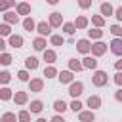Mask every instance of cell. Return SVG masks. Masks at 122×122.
Returning <instances> with one entry per match:
<instances>
[{
  "label": "cell",
  "instance_id": "34",
  "mask_svg": "<svg viewBox=\"0 0 122 122\" xmlns=\"http://www.w3.org/2000/svg\"><path fill=\"white\" fill-rule=\"evenodd\" d=\"M74 29H76V27H74V23H65V25H63V30H65L67 34H72V32H74Z\"/></svg>",
  "mask_w": 122,
  "mask_h": 122
},
{
  "label": "cell",
  "instance_id": "32",
  "mask_svg": "<svg viewBox=\"0 0 122 122\" xmlns=\"http://www.w3.org/2000/svg\"><path fill=\"white\" fill-rule=\"evenodd\" d=\"M10 32H11V29H10V25H0V36H10Z\"/></svg>",
  "mask_w": 122,
  "mask_h": 122
},
{
  "label": "cell",
  "instance_id": "12",
  "mask_svg": "<svg viewBox=\"0 0 122 122\" xmlns=\"http://www.w3.org/2000/svg\"><path fill=\"white\" fill-rule=\"evenodd\" d=\"M17 13H19V15H29V13H30V6L25 4V2L17 4Z\"/></svg>",
  "mask_w": 122,
  "mask_h": 122
},
{
  "label": "cell",
  "instance_id": "2",
  "mask_svg": "<svg viewBox=\"0 0 122 122\" xmlns=\"http://www.w3.org/2000/svg\"><path fill=\"white\" fill-rule=\"evenodd\" d=\"M36 30H38V34H40V36H46V34H50V32H51V27H50V23L40 21V23L36 25Z\"/></svg>",
  "mask_w": 122,
  "mask_h": 122
},
{
  "label": "cell",
  "instance_id": "27",
  "mask_svg": "<svg viewBox=\"0 0 122 122\" xmlns=\"http://www.w3.org/2000/svg\"><path fill=\"white\" fill-rule=\"evenodd\" d=\"M27 67L34 71V69L38 67V59H36V57H27Z\"/></svg>",
  "mask_w": 122,
  "mask_h": 122
},
{
  "label": "cell",
  "instance_id": "49",
  "mask_svg": "<svg viewBox=\"0 0 122 122\" xmlns=\"http://www.w3.org/2000/svg\"><path fill=\"white\" fill-rule=\"evenodd\" d=\"M0 122H2V118H0Z\"/></svg>",
  "mask_w": 122,
  "mask_h": 122
},
{
  "label": "cell",
  "instance_id": "21",
  "mask_svg": "<svg viewBox=\"0 0 122 122\" xmlns=\"http://www.w3.org/2000/svg\"><path fill=\"white\" fill-rule=\"evenodd\" d=\"M69 67L72 69V71H82L84 67H82V63L80 61H76V59H69Z\"/></svg>",
  "mask_w": 122,
  "mask_h": 122
},
{
  "label": "cell",
  "instance_id": "11",
  "mask_svg": "<svg viewBox=\"0 0 122 122\" xmlns=\"http://www.w3.org/2000/svg\"><path fill=\"white\" fill-rule=\"evenodd\" d=\"M42 88H44V82L40 78L30 80V92H42Z\"/></svg>",
  "mask_w": 122,
  "mask_h": 122
},
{
  "label": "cell",
  "instance_id": "26",
  "mask_svg": "<svg viewBox=\"0 0 122 122\" xmlns=\"http://www.w3.org/2000/svg\"><path fill=\"white\" fill-rule=\"evenodd\" d=\"M51 44H53V46H63V44H65V40H63V36L53 34V36H51Z\"/></svg>",
  "mask_w": 122,
  "mask_h": 122
},
{
  "label": "cell",
  "instance_id": "38",
  "mask_svg": "<svg viewBox=\"0 0 122 122\" xmlns=\"http://www.w3.org/2000/svg\"><path fill=\"white\" fill-rule=\"evenodd\" d=\"M15 2H6V0H0V11H4V10H8V8H11Z\"/></svg>",
  "mask_w": 122,
  "mask_h": 122
},
{
  "label": "cell",
  "instance_id": "31",
  "mask_svg": "<svg viewBox=\"0 0 122 122\" xmlns=\"http://www.w3.org/2000/svg\"><path fill=\"white\" fill-rule=\"evenodd\" d=\"M55 74H57V71H55L53 67H48V69H44V76H46V78H53Z\"/></svg>",
  "mask_w": 122,
  "mask_h": 122
},
{
  "label": "cell",
  "instance_id": "10",
  "mask_svg": "<svg viewBox=\"0 0 122 122\" xmlns=\"http://www.w3.org/2000/svg\"><path fill=\"white\" fill-rule=\"evenodd\" d=\"M59 80H61V84H69V82H72V72H69V71H61V72H59Z\"/></svg>",
  "mask_w": 122,
  "mask_h": 122
},
{
  "label": "cell",
  "instance_id": "40",
  "mask_svg": "<svg viewBox=\"0 0 122 122\" xmlns=\"http://www.w3.org/2000/svg\"><path fill=\"white\" fill-rule=\"evenodd\" d=\"M17 76H19V80H23V82H27V80H29V72H27V71H19V74H17Z\"/></svg>",
  "mask_w": 122,
  "mask_h": 122
},
{
  "label": "cell",
  "instance_id": "42",
  "mask_svg": "<svg viewBox=\"0 0 122 122\" xmlns=\"http://www.w3.org/2000/svg\"><path fill=\"white\" fill-rule=\"evenodd\" d=\"M114 13H116V19H118V21H122V6H120V8H118Z\"/></svg>",
  "mask_w": 122,
  "mask_h": 122
},
{
  "label": "cell",
  "instance_id": "3",
  "mask_svg": "<svg viewBox=\"0 0 122 122\" xmlns=\"http://www.w3.org/2000/svg\"><path fill=\"white\" fill-rule=\"evenodd\" d=\"M82 90H84L82 82H72V84H71V88H69V93H71L72 97H78V95L82 93Z\"/></svg>",
  "mask_w": 122,
  "mask_h": 122
},
{
  "label": "cell",
  "instance_id": "14",
  "mask_svg": "<svg viewBox=\"0 0 122 122\" xmlns=\"http://www.w3.org/2000/svg\"><path fill=\"white\" fill-rule=\"evenodd\" d=\"M78 118H80V122H93V112L92 111H84V112L78 114Z\"/></svg>",
  "mask_w": 122,
  "mask_h": 122
},
{
  "label": "cell",
  "instance_id": "19",
  "mask_svg": "<svg viewBox=\"0 0 122 122\" xmlns=\"http://www.w3.org/2000/svg\"><path fill=\"white\" fill-rule=\"evenodd\" d=\"M4 19H6V25H8V23H17V21H19V19H17V15H15L13 11H6Z\"/></svg>",
  "mask_w": 122,
  "mask_h": 122
},
{
  "label": "cell",
  "instance_id": "35",
  "mask_svg": "<svg viewBox=\"0 0 122 122\" xmlns=\"http://www.w3.org/2000/svg\"><path fill=\"white\" fill-rule=\"evenodd\" d=\"M0 63H2V65H10V63H11V55H10V53H2V55H0Z\"/></svg>",
  "mask_w": 122,
  "mask_h": 122
},
{
  "label": "cell",
  "instance_id": "23",
  "mask_svg": "<svg viewBox=\"0 0 122 122\" xmlns=\"http://www.w3.org/2000/svg\"><path fill=\"white\" fill-rule=\"evenodd\" d=\"M40 111H42V101H38V99L32 101L30 103V112H40Z\"/></svg>",
  "mask_w": 122,
  "mask_h": 122
},
{
  "label": "cell",
  "instance_id": "29",
  "mask_svg": "<svg viewBox=\"0 0 122 122\" xmlns=\"http://www.w3.org/2000/svg\"><path fill=\"white\" fill-rule=\"evenodd\" d=\"M111 32H112L116 38H122V27H120V25H112V27H111Z\"/></svg>",
  "mask_w": 122,
  "mask_h": 122
},
{
  "label": "cell",
  "instance_id": "18",
  "mask_svg": "<svg viewBox=\"0 0 122 122\" xmlns=\"http://www.w3.org/2000/svg\"><path fill=\"white\" fill-rule=\"evenodd\" d=\"M101 15H112V6L109 2H103L101 4Z\"/></svg>",
  "mask_w": 122,
  "mask_h": 122
},
{
  "label": "cell",
  "instance_id": "33",
  "mask_svg": "<svg viewBox=\"0 0 122 122\" xmlns=\"http://www.w3.org/2000/svg\"><path fill=\"white\" fill-rule=\"evenodd\" d=\"M2 122H17V118H15L13 112H6V114L2 116Z\"/></svg>",
  "mask_w": 122,
  "mask_h": 122
},
{
  "label": "cell",
  "instance_id": "13",
  "mask_svg": "<svg viewBox=\"0 0 122 122\" xmlns=\"http://www.w3.org/2000/svg\"><path fill=\"white\" fill-rule=\"evenodd\" d=\"M10 46H13V48H21V46H23V38L17 36V34H11V36H10Z\"/></svg>",
  "mask_w": 122,
  "mask_h": 122
},
{
  "label": "cell",
  "instance_id": "47",
  "mask_svg": "<svg viewBox=\"0 0 122 122\" xmlns=\"http://www.w3.org/2000/svg\"><path fill=\"white\" fill-rule=\"evenodd\" d=\"M4 48H6V44H4V40L0 38V50H4Z\"/></svg>",
  "mask_w": 122,
  "mask_h": 122
},
{
  "label": "cell",
  "instance_id": "6",
  "mask_svg": "<svg viewBox=\"0 0 122 122\" xmlns=\"http://www.w3.org/2000/svg\"><path fill=\"white\" fill-rule=\"evenodd\" d=\"M105 50H107V44H103V42L92 44V53H93V55H103Z\"/></svg>",
  "mask_w": 122,
  "mask_h": 122
},
{
  "label": "cell",
  "instance_id": "9",
  "mask_svg": "<svg viewBox=\"0 0 122 122\" xmlns=\"http://www.w3.org/2000/svg\"><path fill=\"white\" fill-rule=\"evenodd\" d=\"M82 67H84V69H95V67H97V61H95L93 57H84V59H82Z\"/></svg>",
  "mask_w": 122,
  "mask_h": 122
},
{
  "label": "cell",
  "instance_id": "45",
  "mask_svg": "<svg viewBox=\"0 0 122 122\" xmlns=\"http://www.w3.org/2000/svg\"><path fill=\"white\" fill-rule=\"evenodd\" d=\"M51 122H65V120H63L61 116H53V118H51Z\"/></svg>",
  "mask_w": 122,
  "mask_h": 122
},
{
  "label": "cell",
  "instance_id": "20",
  "mask_svg": "<svg viewBox=\"0 0 122 122\" xmlns=\"http://www.w3.org/2000/svg\"><path fill=\"white\" fill-rule=\"evenodd\" d=\"M32 48H34V50H38V51H40V50H44V48H46V40H44V38H36V40L32 42Z\"/></svg>",
  "mask_w": 122,
  "mask_h": 122
},
{
  "label": "cell",
  "instance_id": "37",
  "mask_svg": "<svg viewBox=\"0 0 122 122\" xmlns=\"http://www.w3.org/2000/svg\"><path fill=\"white\" fill-rule=\"evenodd\" d=\"M10 78H11V74H10V72H0V82H2V84H8V82H10Z\"/></svg>",
  "mask_w": 122,
  "mask_h": 122
},
{
  "label": "cell",
  "instance_id": "44",
  "mask_svg": "<svg viewBox=\"0 0 122 122\" xmlns=\"http://www.w3.org/2000/svg\"><path fill=\"white\" fill-rule=\"evenodd\" d=\"M88 6H90L88 0H82V2H80V8H88Z\"/></svg>",
  "mask_w": 122,
  "mask_h": 122
},
{
  "label": "cell",
  "instance_id": "30",
  "mask_svg": "<svg viewBox=\"0 0 122 122\" xmlns=\"http://www.w3.org/2000/svg\"><path fill=\"white\" fill-rule=\"evenodd\" d=\"M92 21H93V25H95L97 29H99V27H103V23H105V19H103L101 15H93V17H92Z\"/></svg>",
  "mask_w": 122,
  "mask_h": 122
},
{
  "label": "cell",
  "instance_id": "16",
  "mask_svg": "<svg viewBox=\"0 0 122 122\" xmlns=\"http://www.w3.org/2000/svg\"><path fill=\"white\" fill-rule=\"evenodd\" d=\"M55 51L53 50H44V61H48V63H53L55 61Z\"/></svg>",
  "mask_w": 122,
  "mask_h": 122
},
{
  "label": "cell",
  "instance_id": "28",
  "mask_svg": "<svg viewBox=\"0 0 122 122\" xmlns=\"http://www.w3.org/2000/svg\"><path fill=\"white\" fill-rule=\"evenodd\" d=\"M17 118H19V122H30V114H29V111H21Z\"/></svg>",
  "mask_w": 122,
  "mask_h": 122
},
{
  "label": "cell",
  "instance_id": "1",
  "mask_svg": "<svg viewBox=\"0 0 122 122\" xmlns=\"http://www.w3.org/2000/svg\"><path fill=\"white\" fill-rule=\"evenodd\" d=\"M93 84H95V86H105V84H107V72H105V71H95V74H93Z\"/></svg>",
  "mask_w": 122,
  "mask_h": 122
},
{
  "label": "cell",
  "instance_id": "24",
  "mask_svg": "<svg viewBox=\"0 0 122 122\" xmlns=\"http://www.w3.org/2000/svg\"><path fill=\"white\" fill-rule=\"evenodd\" d=\"M53 109H55V111H59V112H63V111L67 109V105H65V101H63V99H57V101L53 103Z\"/></svg>",
  "mask_w": 122,
  "mask_h": 122
},
{
  "label": "cell",
  "instance_id": "4",
  "mask_svg": "<svg viewBox=\"0 0 122 122\" xmlns=\"http://www.w3.org/2000/svg\"><path fill=\"white\" fill-rule=\"evenodd\" d=\"M111 51L114 55H122V38H114L111 42Z\"/></svg>",
  "mask_w": 122,
  "mask_h": 122
},
{
  "label": "cell",
  "instance_id": "5",
  "mask_svg": "<svg viewBox=\"0 0 122 122\" xmlns=\"http://www.w3.org/2000/svg\"><path fill=\"white\" fill-rule=\"evenodd\" d=\"M76 50H78L80 53H88V51L92 50V44H90L86 38H84V40H78V42H76Z\"/></svg>",
  "mask_w": 122,
  "mask_h": 122
},
{
  "label": "cell",
  "instance_id": "48",
  "mask_svg": "<svg viewBox=\"0 0 122 122\" xmlns=\"http://www.w3.org/2000/svg\"><path fill=\"white\" fill-rule=\"evenodd\" d=\"M36 122H46V118H38V120H36Z\"/></svg>",
  "mask_w": 122,
  "mask_h": 122
},
{
  "label": "cell",
  "instance_id": "22",
  "mask_svg": "<svg viewBox=\"0 0 122 122\" xmlns=\"http://www.w3.org/2000/svg\"><path fill=\"white\" fill-rule=\"evenodd\" d=\"M10 97H11V90H10V88H2V90H0V99H2V101H8Z\"/></svg>",
  "mask_w": 122,
  "mask_h": 122
},
{
  "label": "cell",
  "instance_id": "39",
  "mask_svg": "<svg viewBox=\"0 0 122 122\" xmlns=\"http://www.w3.org/2000/svg\"><path fill=\"white\" fill-rule=\"evenodd\" d=\"M71 109H72V111H74V112H76V111H80V109H82V103H80V101H76V99H74V101H72V103H71Z\"/></svg>",
  "mask_w": 122,
  "mask_h": 122
},
{
  "label": "cell",
  "instance_id": "15",
  "mask_svg": "<svg viewBox=\"0 0 122 122\" xmlns=\"http://www.w3.org/2000/svg\"><path fill=\"white\" fill-rule=\"evenodd\" d=\"M74 27H76V29H86V27H88V19H86L84 15L76 17V21H74Z\"/></svg>",
  "mask_w": 122,
  "mask_h": 122
},
{
  "label": "cell",
  "instance_id": "17",
  "mask_svg": "<svg viewBox=\"0 0 122 122\" xmlns=\"http://www.w3.org/2000/svg\"><path fill=\"white\" fill-rule=\"evenodd\" d=\"M13 99H15V103H17V105H23V103H27V99H29V97H27V93H25V92H17Z\"/></svg>",
  "mask_w": 122,
  "mask_h": 122
},
{
  "label": "cell",
  "instance_id": "41",
  "mask_svg": "<svg viewBox=\"0 0 122 122\" xmlns=\"http://www.w3.org/2000/svg\"><path fill=\"white\" fill-rule=\"evenodd\" d=\"M114 82H116L118 86H122V72H116V76H114Z\"/></svg>",
  "mask_w": 122,
  "mask_h": 122
},
{
  "label": "cell",
  "instance_id": "43",
  "mask_svg": "<svg viewBox=\"0 0 122 122\" xmlns=\"http://www.w3.org/2000/svg\"><path fill=\"white\" fill-rule=\"evenodd\" d=\"M114 97H116V101H122V90H118V92L114 93Z\"/></svg>",
  "mask_w": 122,
  "mask_h": 122
},
{
  "label": "cell",
  "instance_id": "7",
  "mask_svg": "<svg viewBox=\"0 0 122 122\" xmlns=\"http://www.w3.org/2000/svg\"><path fill=\"white\" fill-rule=\"evenodd\" d=\"M61 21H63V17H61V13H51L50 15V27H59L61 25Z\"/></svg>",
  "mask_w": 122,
  "mask_h": 122
},
{
  "label": "cell",
  "instance_id": "36",
  "mask_svg": "<svg viewBox=\"0 0 122 122\" xmlns=\"http://www.w3.org/2000/svg\"><path fill=\"white\" fill-rule=\"evenodd\" d=\"M101 36H103V30H99V29L90 30V38H101Z\"/></svg>",
  "mask_w": 122,
  "mask_h": 122
},
{
  "label": "cell",
  "instance_id": "46",
  "mask_svg": "<svg viewBox=\"0 0 122 122\" xmlns=\"http://www.w3.org/2000/svg\"><path fill=\"white\" fill-rule=\"evenodd\" d=\"M116 69H118V71H122V59H120V61H116Z\"/></svg>",
  "mask_w": 122,
  "mask_h": 122
},
{
  "label": "cell",
  "instance_id": "25",
  "mask_svg": "<svg viewBox=\"0 0 122 122\" xmlns=\"http://www.w3.org/2000/svg\"><path fill=\"white\" fill-rule=\"evenodd\" d=\"M23 27H25L27 30H32V29H34L36 25H34V21H32V17H27V19L23 21Z\"/></svg>",
  "mask_w": 122,
  "mask_h": 122
},
{
  "label": "cell",
  "instance_id": "8",
  "mask_svg": "<svg viewBox=\"0 0 122 122\" xmlns=\"http://www.w3.org/2000/svg\"><path fill=\"white\" fill-rule=\"evenodd\" d=\"M88 107H90V109H99V107H101V99H99L97 95H90V97H88Z\"/></svg>",
  "mask_w": 122,
  "mask_h": 122
}]
</instances>
